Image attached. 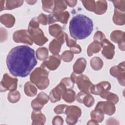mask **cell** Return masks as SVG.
Listing matches in <instances>:
<instances>
[{"label":"cell","mask_w":125,"mask_h":125,"mask_svg":"<svg viewBox=\"0 0 125 125\" xmlns=\"http://www.w3.org/2000/svg\"><path fill=\"white\" fill-rule=\"evenodd\" d=\"M27 30L33 42L38 45L42 46L48 41L42 30L39 27V23L37 17L33 18L30 21Z\"/></svg>","instance_id":"cell-4"},{"label":"cell","mask_w":125,"mask_h":125,"mask_svg":"<svg viewBox=\"0 0 125 125\" xmlns=\"http://www.w3.org/2000/svg\"><path fill=\"white\" fill-rule=\"evenodd\" d=\"M110 73L111 76L115 77L119 83L125 86V62L120 63L118 65L112 66L110 69Z\"/></svg>","instance_id":"cell-8"},{"label":"cell","mask_w":125,"mask_h":125,"mask_svg":"<svg viewBox=\"0 0 125 125\" xmlns=\"http://www.w3.org/2000/svg\"><path fill=\"white\" fill-rule=\"evenodd\" d=\"M125 32L121 30H114L110 34V39L112 42L118 44L119 49L125 51Z\"/></svg>","instance_id":"cell-16"},{"label":"cell","mask_w":125,"mask_h":125,"mask_svg":"<svg viewBox=\"0 0 125 125\" xmlns=\"http://www.w3.org/2000/svg\"><path fill=\"white\" fill-rule=\"evenodd\" d=\"M70 79L74 83L77 84L78 88L81 91L90 93V88L93 84L87 76L73 72L71 75Z\"/></svg>","instance_id":"cell-5"},{"label":"cell","mask_w":125,"mask_h":125,"mask_svg":"<svg viewBox=\"0 0 125 125\" xmlns=\"http://www.w3.org/2000/svg\"><path fill=\"white\" fill-rule=\"evenodd\" d=\"M23 0H6L4 10H12L21 6Z\"/></svg>","instance_id":"cell-32"},{"label":"cell","mask_w":125,"mask_h":125,"mask_svg":"<svg viewBox=\"0 0 125 125\" xmlns=\"http://www.w3.org/2000/svg\"><path fill=\"white\" fill-rule=\"evenodd\" d=\"M111 88V84L107 81H103L98 84H93L90 88V92L94 95H100L102 93L109 91Z\"/></svg>","instance_id":"cell-18"},{"label":"cell","mask_w":125,"mask_h":125,"mask_svg":"<svg viewBox=\"0 0 125 125\" xmlns=\"http://www.w3.org/2000/svg\"><path fill=\"white\" fill-rule=\"evenodd\" d=\"M65 35V41L66 43V45L69 48L75 45L76 43V40L70 39L68 36V35L66 33H64Z\"/></svg>","instance_id":"cell-44"},{"label":"cell","mask_w":125,"mask_h":125,"mask_svg":"<svg viewBox=\"0 0 125 125\" xmlns=\"http://www.w3.org/2000/svg\"><path fill=\"white\" fill-rule=\"evenodd\" d=\"M125 12H122L115 8L114 9V13L112 19L115 24L118 25H123L125 23Z\"/></svg>","instance_id":"cell-22"},{"label":"cell","mask_w":125,"mask_h":125,"mask_svg":"<svg viewBox=\"0 0 125 125\" xmlns=\"http://www.w3.org/2000/svg\"><path fill=\"white\" fill-rule=\"evenodd\" d=\"M102 48V45L101 42L94 41L88 46L87 49V53L88 56H92L94 53L99 52Z\"/></svg>","instance_id":"cell-26"},{"label":"cell","mask_w":125,"mask_h":125,"mask_svg":"<svg viewBox=\"0 0 125 125\" xmlns=\"http://www.w3.org/2000/svg\"><path fill=\"white\" fill-rule=\"evenodd\" d=\"M42 2L43 10L49 13L53 12L54 6V0H42Z\"/></svg>","instance_id":"cell-36"},{"label":"cell","mask_w":125,"mask_h":125,"mask_svg":"<svg viewBox=\"0 0 125 125\" xmlns=\"http://www.w3.org/2000/svg\"><path fill=\"white\" fill-rule=\"evenodd\" d=\"M18 81L17 78H12L7 73L4 74L0 82V91L4 92L7 90L10 91L16 90Z\"/></svg>","instance_id":"cell-7"},{"label":"cell","mask_w":125,"mask_h":125,"mask_svg":"<svg viewBox=\"0 0 125 125\" xmlns=\"http://www.w3.org/2000/svg\"><path fill=\"white\" fill-rule=\"evenodd\" d=\"M31 119L33 125H42L46 121L45 116L42 113L41 110L34 109L31 114Z\"/></svg>","instance_id":"cell-19"},{"label":"cell","mask_w":125,"mask_h":125,"mask_svg":"<svg viewBox=\"0 0 125 125\" xmlns=\"http://www.w3.org/2000/svg\"><path fill=\"white\" fill-rule=\"evenodd\" d=\"M67 89L61 83L54 88L49 93V98L51 102L55 103L60 101L62 98L63 91Z\"/></svg>","instance_id":"cell-17"},{"label":"cell","mask_w":125,"mask_h":125,"mask_svg":"<svg viewBox=\"0 0 125 125\" xmlns=\"http://www.w3.org/2000/svg\"><path fill=\"white\" fill-rule=\"evenodd\" d=\"M74 57L73 53L70 50L64 51L61 55V58L63 61L65 62H71Z\"/></svg>","instance_id":"cell-38"},{"label":"cell","mask_w":125,"mask_h":125,"mask_svg":"<svg viewBox=\"0 0 125 125\" xmlns=\"http://www.w3.org/2000/svg\"><path fill=\"white\" fill-rule=\"evenodd\" d=\"M69 16V13L68 11H63L57 15H54L57 21H59L63 24H66L67 23Z\"/></svg>","instance_id":"cell-34"},{"label":"cell","mask_w":125,"mask_h":125,"mask_svg":"<svg viewBox=\"0 0 125 125\" xmlns=\"http://www.w3.org/2000/svg\"><path fill=\"white\" fill-rule=\"evenodd\" d=\"M66 3L67 5H68L69 7H74L77 2V1L76 0H65Z\"/></svg>","instance_id":"cell-48"},{"label":"cell","mask_w":125,"mask_h":125,"mask_svg":"<svg viewBox=\"0 0 125 125\" xmlns=\"http://www.w3.org/2000/svg\"><path fill=\"white\" fill-rule=\"evenodd\" d=\"M101 110L104 114L111 116L114 114L116 111L115 104L109 101H100L95 108Z\"/></svg>","instance_id":"cell-13"},{"label":"cell","mask_w":125,"mask_h":125,"mask_svg":"<svg viewBox=\"0 0 125 125\" xmlns=\"http://www.w3.org/2000/svg\"><path fill=\"white\" fill-rule=\"evenodd\" d=\"M24 91L25 95L29 97H34L37 94L36 87L30 82H26L24 86Z\"/></svg>","instance_id":"cell-27"},{"label":"cell","mask_w":125,"mask_h":125,"mask_svg":"<svg viewBox=\"0 0 125 125\" xmlns=\"http://www.w3.org/2000/svg\"><path fill=\"white\" fill-rule=\"evenodd\" d=\"M86 66V61L83 58H80L77 60L73 66L74 72L77 74H82Z\"/></svg>","instance_id":"cell-21"},{"label":"cell","mask_w":125,"mask_h":125,"mask_svg":"<svg viewBox=\"0 0 125 125\" xmlns=\"http://www.w3.org/2000/svg\"><path fill=\"white\" fill-rule=\"evenodd\" d=\"M104 65L103 60L99 57H94L90 60V65L93 69L98 71L102 69Z\"/></svg>","instance_id":"cell-30"},{"label":"cell","mask_w":125,"mask_h":125,"mask_svg":"<svg viewBox=\"0 0 125 125\" xmlns=\"http://www.w3.org/2000/svg\"><path fill=\"white\" fill-rule=\"evenodd\" d=\"M61 62V58L59 55H53L44 60L42 64L49 70H55L59 67Z\"/></svg>","instance_id":"cell-15"},{"label":"cell","mask_w":125,"mask_h":125,"mask_svg":"<svg viewBox=\"0 0 125 125\" xmlns=\"http://www.w3.org/2000/svg\"><path fill=\"white\" fill-rule=\"evenodd\" d=\"M92 120H93L98 124L101 123L104 119V113L101 110L95 109L90 113Z\"/></svg>","instance_id":"cell-31"},{"label":"cell","mask_w":125,"mask_h":125,"mask_svg":"<svg viewBox=\"0 0 125 125\" xmlns=\"http://www.w3.org/2000/svg\"><path fill=\"white\" fill-rule=\"evenodd\" d=\"M83 5L87 10L94 12L95 8V1L93 0H85L82 1Z\"/></svg>","instance_id":"cell-37"},{"label":"cell","mask_w":125,"mask_h":125,"mask_svg":"<svg viewBox=\"0 0 125 125\" xmlns=\"http://www.w3.org/2000/svg\"><path fill=\"white\" fill-rule=\"evenodd\" d=\"M102 54L105 58L108 60L113 59L115 54V46L106 38L104 39L101 42Z\"/></svg>","instance_id":"cell-11"},{"label":"cell","mask_w":125,"mask_h":125,"mask_svg":"<svg viewBox=\"0 0 125 125\" xmlns=\"http://www.w3.org/2000/svg\"><path fill=\"white\" fill-rule=\"evenodd\" d=\"M60 83H62L67 89L68 88L72 89L74 86V83L71 80L70 78H68V77L64 78L61 80Z\"/></svg>","instance_id":"cell-40"},{"label":"cell","mask_w":125,"mask_h":125,"mask_svg":"<svg viewBox=\"0 0 125 125\" xmlns=\"http://www.w3.org/2000/svg\"><path fill=\"white\" fill-rule=\"evenodd\" d=\"M65 32H62L59 36L54 39L49 43V49L53 55H58L61 49L62 45L65 41Z\"/></svg>","instance_id":"cell-10"},{"label":"cell","mask_w":125,"mask_h":125,"mask_svg":"<svg viewBox=\"0 0 125 125\" xmlns=\"http://www.w3.org/2000/svg\"><path fill=\"white\" fill-rule=\"evenodd\" d=\"M54 6L52 14L54 15H57L62 12L67 8V4L65 0H54Z\"/></svg>","instance_id":"cell-23"},{"label":"cell","mask_w":125,"mask_h":125,"mask_svg":"<svg viewBox=\"0 0 125 125\" xmlns=\"http://www.w3.org/2000/svg\"><path fill=\"white\" fill-rule=\"evenodd\" d=\"M26 1L30 5H33L37 2V0H26Z\"/></svg>","instance_id":"cell-51"},{"label":"cell","mask_w":125,"mask_h":125,"mask_svg":"<svg viewBox=\"0 0 125 125\" xmlns=\"http://www.w3.org/2000/svg\"><path fill=\"white\" fill-rule=\"evenodd\" d=\"M106 38L104 34L100 31H97L94 34L93 37L94 41H96L101 42L104 39Z\"/></svg>","instance_id":"cell-43"},{"label":"cell","mask_w":125,"mask_h":125,"mask_svg":"<svg viewBox=\"0 0 125 125\" xmlns=\"http://www.w3.org/2000/svg\"><path fill=\"white\" fill-rule=\"evenodd\" d=\"M107 8V3L106 0H98L95 1V8L94 12L97 15L104 14Z\"/></svg>","instance_id":"cell-24"},{"label":"cell","mask_w":125,"mask_h":125,"mask_svg":"<svg viewBox=\"0 0 125 125\" xmlns=\"http://www.w3.org/2000/svg\"><path fill=\"white\" fill-rule=\"evenodd\" d=\"M76 100L80 103H83L87 107H91L94 104V98L90 92L81 91L76 96Z\"/></svg>","instance_id":"cell-14"},{"label":"cell","mask_w":125,"mask_h":125,"mask_svg":"<svg viewBox=\"0 0 125 125\" xmlns=\"http://www.w3.org/2000/svg\"><path fill=\"white\" fill-rule=\"evenodd\" d=\"M37 20L39 23L42 25L48 24V17L47 15H46L43 13L41 14L37 17Z\"/></svg>","instance_id":"cell-42"},{"label":"cell","mask_w":125,"mask_h":125,"mask_svg":"<svg viewBox=\"0 0 125 125\" xmlns=\"http://www.w3.org/2000/svg\"><path fill=\"white\" fill-rule=\"evenodd\" d=\"M20 93L16 90L14 91H10L9 92L7 96L8 101L11 103H17L20 100Z\"/></svg>","instance_id":"cell-35"},{"label":"cell","mask_w":125,"mask_h":125,"mask_svg":"<svg viewBox=\"0 0 125 125\" xmlns=\"http://www.w3.org/2000/svg\"><path fill=\"white\" fill-rule=\"evenodd\" d=\"M70 51L73 54H79L82 51V49L79 44H76L75 45L70 47Z\"/></svg>","instance_id":"cell-46"},{"label":"cell","mask_w":125,"mask_h":125,"mask_svg":"<svg viewBox=\"0 0 125 125\" xmlns=\"http://www.w3.org/2000/svg\"><path fill=\"white\" fill-rule=\"evenodd\" d=\"M13 39L14 42L18 43H23L29 45H32L33 40L28 30L21 29L15 31L13 35Z\"/></svg>","instance_id":"cell-9"},{"label":"cell","mask_w":125,"mask_h":125,"mask_svg":"<svg viewBox=\"0 0 125 125\" xmlns=\"http://www.w3.org/2000/svg\"><path fill=\"white\" fill-rule=\"evenodd\" d=\"M62 98L65 102L71 103L75 101L76 99V93L72 89H65L62 92Z\"/></svg>","instance_id":"cell-25"},{"label":"cell","mask_w":125,"mask_h":125,"mask_svg":"<svg viewBox=\"0 0 125 125\" xmlns=\"http://www.w3.org/2000/svg\"><path fill=\"white\" fill-rule=\"evenodd\" d=\"M49 100V96L45 93L41 92L31 102V107L35 110H41L43 107V105L48 103Z\"/></svg>","instance_id":"cell-12"},{"label":"cell","mask_w":125,"mask_h":125,"mask_svg":"<svg viewBox=\"0 0 125 125\" xmlns=\"http://www.w3.org/2000/svg\"><path fill=\"white\" fill-rule=\"evenodd\" d=\"M48 17V24H51L57 22V21L52 14L47 15Z\"/></svg>","instance_id":"cell-47"},{"label":"cell","mask_w":125,"mask_h":125,"mask_svg":"<svg viewBox=\"0 0 125 125\" xmlns=\"http://www.w3.org/2000/svg\"><path fill=\"white\" fill-rule=\"evenodd\" d=\"M98 123L96 122L95 121H94L93 120H92V119L89 120L87 124V125H98Z\"/></svg>","instance_id":"cell-50"},{"label":"cell","mask_w":125,"mask_h":125,"mask_svg":"<svg viewBox=\"0 0 125 125\" xmlns=\"http://www.w3.org/2000/svg\"><path fill=\"white\" fill-rule=\"evenodd\" d=\"M49 70L43 65L36 68L30 74V80L40 90L46 88L49 84L48 79Z\"/></svg>","instance_id":"cell-3"},{"label":"cell","mask_w":125,"mask_h":125,"mask_svg":"<svg viewBox=\"0 0 125 125\" xmlns=\"http://www.w3.org/2000/svg\"><path fill=\"white\" fill-rule=\"evenodd\" d=\"M49 32L51 36L54 37H58L62 32L61 26L58 24H53L49 26Z\"/></svg>","instance_id":"cell-29"},{"label":"cell","mask_w":125,"mask_h":125,"mask_svg":"<svg viewBox=\"0 0 125 125\" xmlns=\"http://www.w3.org/2000/svg\"><path fill=\"white\" fill-rule=\"evenodd\" d=\"M63 124V120L62 117L56 116L54 117L52 120V124L53 125H62Z\"/></svg>","instance_id":"cell-45"},{"label":"cell","mask_w":125,"mask_h":125,"mask_svg":"<svg viewBox=\"0 0 125 125\" xmlns=\"http://www.w3.org/2000/svg\"><path fill=\"white\" fill-rule=\"evenodd\" d=\"M66 115V122L68 125H74L77 123L82 114L81 108L77 106L70 105L66 108L65 113Z\"/></svg>","instance_id":"cell-6"},{"label":"cell","mask_w":125,"mask_h":125,"mask_svg":"<svg viewBox=\"0 0 125 125\" xmlns=\"http://www.w3.org/2000/svg\"><path fill=\"white\" fill-rule=\"evenodd\" d=\"M37 64L34 49L26 45L17 46L9 52L6 64L14 76L25 77Z\"/></svg>","instance_id":"cell-1"},{"label":"cell","mask_w":125,"mask_h":125,"mask_svg":"<svg viewBox=\"0 0 125 125\" xmlns=\"http://www.w3.org/2000/svg\"><path fill=\"white\" fill-rule=\"evenodd\" d=\"M48 51L46 47H40L36 51V56L39 60L44 61L47 59Z\"/></svg>","instance_id":"cell-33"},{"label":"cell","mask_w":125,"mask_h":125,"mask_svg":"<svg viewBox=\"0 0 125 125\" xmlns=\"http://www.w3.org/2000/svg\"><path fill=\"white\" fill-rule=\"evenodd\" d=\"M0 21L1 23L6 27L11 28L15 24V18L12 14H4L0 16Z\"/></svg>","instance_id":"cell-20"},{"label":"cell","mask_w":125,"mask_h":125,"mask_svg":"<svg viewBox=\"0 0 125 125\" xmlns=\"http://www.w3.org/2000/svg\"><path fill=\"white\" fill-rule=\"evenodd\" d=\"M93 29V23L87 16L79 14L71 20L69 30L71 36L75 40H83L88 37Z\"/></svg>","instance_id":"cell-2"},{"label":"cell","mask_w":125,"mask_h":125,"mask_svg":"<svg viewBox=\"0 0 125 125\" xmlns=\"http://www.w3.org/2000/svg\"><path fill=\"white\" fill-rule=\"evenodd\" d=\"M115 7V8L122 12H125V0H112L111 1Z\"/></svg>","instance_id":"cell-39"},{"label":"cell","mask_w":125,"mask_h":125,"mask_svg":"<svg viewBox=\"0 0 125 125\" xmlns=\"http://www.w3.org/2000/svg\"><path fill=\"white\" fill-rule=\"evenodd\" d=\"M4 2L5 1L4 0H0V11H2L5 8V7H4Z\"/></svg>","instance_id":"cell-49"},{"label":"cell","mask_w":125,"mask_h":125,"mask_svg":"<svg viewBox=\"0 0 125 125\" xmlns=\"http://www.w3.org/2000/svg\"><path fill=\"white\" fill-rule=\"evenodd\" d=\"M100 96L103 99H106L108 101L113 103L114 104H116L119 102L118 96L115 94L109 92L108 91L102 93L100 95Z\"/></svg>","instance_id":"cell-28"},{"label":"cell","mask_w":125,"mask_h":125,"mask_svg":"<svg viewBox=\"0 0 125 125\" xmlns=\"http://www.w3.org/2000/svg\"><path fill=\"white\" fill-rule=\"evenodd\" d=\"M67 105L66 104H59L56 106L54 109V111L57 114H60L62 113H64L66 108L67 107Z\"/></svg>","instance_id":"cell-41"}]
</instances>
